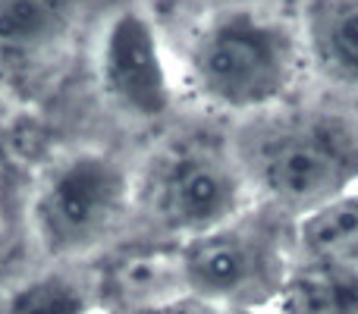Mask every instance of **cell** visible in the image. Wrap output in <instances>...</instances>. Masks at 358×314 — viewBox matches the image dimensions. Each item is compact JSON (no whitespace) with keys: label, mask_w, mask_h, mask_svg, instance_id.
<instances>
[{"label":"cell","mask_w":358,"mask_h":314,"mask_svg":"<svg viewBox=\"0 0 358 314\" xmlns=\"http://www.w3.org/2000/svg\"><path fill=\"white\" fill-rule=\"evenodd\" d=\"M299 41L283 22L255 10L210 16L189 44V79L208 104L248 113L292 85Z\"/></svg>","instance_id":"obj_1"},{"label":"cell","mask_w":358,"mask_h":314,"mask_svg":"<svg viewBox=\"0 0 358 314\" xmlns=\"http://www.w3.org/2000/svg\"><path fill=\"white\" fill-rule=\"evenodd\" d=\"M132 179L104 151H73L41 176L31 198V229L50 258H76L98 248L123 220Z\"/></svg>","instance_id":"obj_2"},{"label":"cell","mask_w":358,"mask_h":314,"mask_svg":"<svg viewBox=\"0 0 358 314\" xmlns=\"http://www.w3.org/2000/svg\"><path fill=\"white\" fill-rule=\"evenodd\" d=\"M142 195L151 220L185 242L242 217L245 179L223 148L179 142L151 164Z\"/></svg>","instance_id":"obj_3"},{"label":"cell","mask_w":358,"mask_h":314,"mask_svg":"<svg viewBox=\"0 0 358 314\" xmlns=\"http://www.w3.org/2000/svg\"><path fill=\"white\" fill-rule=\"evenodd\" d=\"M189 296L248 311V305L277 296L286 273L280 242L271 223L236 217L210 233L192 236L179 245Z\"/></svg>","instance_id":"obj_4"},{"label":"cell","mask_w":358,"mask_h":314,"mask_svg":"<svg viewBox=\"0 0 358 314\" xmlns=\"http://www.w3.org/2000/svg\"><path fill=\"white\" fill-rule=\"evenodd\" d=\"M255 173L267 195L305 217L352 189L355 151L327 126H292L255 148Z\"/></svg>","instance_id":"obj_5"},{"label":"cell","mask_w":358,"mask_h":314,"mask_svg":"<svg viewBox=\"0 0 358 314\" xmlns=\"http://www.w3.org/2000/svg\"><path fill=\"white\" fill-rule=\"evenodd\" d=\"M98 82L104 98L132 120H161L173 104L157 29L136 6L107 19L98 41Z\"/></svg>","instance_id":"obj_6"},{"label":"cell","mask_w":358,"mask_h":314,"mask_svg":"<svg viewBox=\"0 0 358 314\" xmlns=\"http://www.w3.org/2000/svg\"><path fill=\"white\" fill-rule=\"evenodd\" d=\"M104 302H117L123 314H151L155 308L173 305L176 299L189 296L182 277L179 248H142L117 258L98 277Z\"/></svg>","instance_id":"obj_7"},{"label":"cell","mask_w":358,"mask_h":314,"mask_svg":"<svg viewBox=\"0 0 358 314\" xmlns=\"http://www.w3.org/2000/svg\"><path fill=\"white\" fill-rule=\"evenodd\" d=\"M302 48L327 79L358 85V0H308Z\"/></svg>","instance_id":"obj_8"},{"label":"cell","mask_w":358,"mask_h":314,"mask_svg":"<svg viewBox=\"0 0 358 314\" xmlns=\"http://www.w3.org/2000/svg\"><path fill=\"white\" fill-rule=\"evenodd\" d=\"M277 299L280 314H358V267L308 261L286 273Z\"/></svg>","instance_id":"obj_9"},{"label":"cell","mask_w":358,"mask_h":314,"mask_svg":"<svg viewBox=\"0 0 358 314\" xmlns=\"http://www.w3.org/2000/svg\"><path fill=\"white\" fill-rule=\"evenodd\" d=\"M104 302L98 277H82L76 271L31 273L29 280L16 283L3 299L0 314H94Z\"/></svg>","instance_id":"obj_10"},{"label":"cell","mask_w":358,"mask_h":314,"mask_svg":"<svg viewBox=\"0 0 358 314\" xmlns=\"http://www.w3.org/2000/svg\"><path fill=\"white\" fill-rule=\"evenodd\" d=\"M73 0H0V54L31 57L69 29Z\"/></svg>","instance_id":"obj_11"},{"label":"cell","mask_w":358,"mask_h":314,"mask_svg":"<svg viewBox=\"0 0 358 314\" xmlns=\"http://www.w3.org/2000/svg\"><path fill=\"white\" fill-rule=\"evenodd\" d=\"M299 245L308 252V261L358 267V189L305 214L299 223Z\"/></svg>","instance_id":"obj_12"},{"label":"cell","mask_w":358,"mask_h":314,"mask_svg":"<svg viewBox=\"0 0 358 314\" xmlns=\"http://www.w3.org/2000/svg\"><path fill=\"white\" fill-rule=\"evenodd\" d=\"M227 314H255V311H227Z\"/></svg>","instance_id":"obj_13"}]
</instances>
